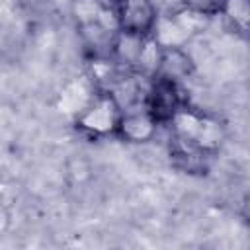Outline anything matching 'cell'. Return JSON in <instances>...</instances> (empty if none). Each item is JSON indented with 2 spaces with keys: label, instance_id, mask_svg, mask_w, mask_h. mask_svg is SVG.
<instances>
[{
  "label": "cell",
  "instance_id": "13",
  "mask_svg": "<svg viewBox=\"0 0 250 250\" xmlns=\"http://www.w3.org/2000/svg\"><path fill=\"white\" fill-rule=\"evenodd\" d=\"M246 211H248V215H250V199H248V203H246Z\"/></svg>",
  "mask_w": 250,
  "mask_h": 250
},
{
  "label": "cell",
  "instance_id": "10",
  "mask_svg": "<svg viewBox=\"0 0 250 250\" xmlns=\"http://www.w3.org/2000/svg\"><path fill=\"white\" fill-rule=\"evenodd\" d=\"M223 14L234 27L250 31V0H225Z\"/></svg>",
  "mask_w": 250,
  "mask_h": 250
},
{
  "label": "cell",
  "instance_id": "11",
  "mask_svg": "<svg viewBox=\"0 0 250 250\" xmlns=\"http://www.w3.org/2000/svg\"><path fill=\"white\" fill-rule=\"evenodd\" d=\"M105 31L117 35L121 31V16H119V10L117 6H107V4H102L100 8V14H98V20H96Z\"/></svg>",
  "mask_w": 250,
  "mask_h": 250
},
{
  "label": "cell",
  "instance_id": "12",
  "mask_svg": "<svg viewBox=\"0 0 250 250\" xmlns=\"http://www.w3.org/2000/svg\"><path fill=\"white\" fill-rule=\"evenodd\" d=\"M115 78V66L107 61H94L92 62V80L94 82H105Z\"/></svg>",
  "mask_w": 250,
  "mask_h": 250
},
{
  "label": "cell",
  "instance_id": "4",
  "mask_svg": "<svg viewBox=\"0 0 250 250\" xmlns=\"http://www.w3.org/2000/svg\"><path fill=\"white\" fill-rule=\"evenodd\" d=\"M156 117L146 109V111H127L121 115L117 133L131 143H145L150 141L156 135Z\"/></svg>",
  "mask_w": 250,
  "mask_h": 250
},
{
  "label": "cell",
  "instance_id": "8",
  "mask_svg": "<svg viewBox=\"0 0 250 250\" xmlns=\"http://www.w3.org/2000/svg\"><path fill=\"white\" fill-rule=\"evenodd\" d=\"M225 139V129L223 125L213 119V117H205L201 119V125H199V131L193 139V145L201 150H215Z\"/></svg>",
  "mask_w": 250,
  "mask_h": 250
},
{
  "label": "cell",
  "instance_id": "1",
  "mask_svg": "<svg viewBox=\"0 0 250 250\" xmlns=\"http://www.w3.org/2000/svg\"><path fill=\"white\" fill-rule=\"evenodd\" d=\"M121 105L117 104V100L113 98V94H105V96H98L94 98L88 107L78 115L76 125L88 133L94 135H105L111 131H117L119 121H121Z\"/></svg>",
  "mask_w": 250,
  "mask_h": 250
},
{
  "label": "cell",
  "instance_id": "6",
  "mask_svg": "<svg viewBox=\"0 0 250 250\" xmlns=\"http://www.w3.org/2000/svg\"><path fill=\"white\" fill-rule=\"evenodd\" d=\"M189 72H191V61H189V57L186 55V51L182 47L164 49L158 78H166V80L176 82L178 78H186Z\"/></svg>",
  "mask_w": 250,
  "mask_h": 250
},
{
  "label": "cell",
  "instance_id": "9",
  "mask_svg": "<svg viewBox=\"0 0 250 250\" xmlns=\"http://www.w3.org/2000/svg\"><path fill=\"white\" fill-rule=\"evenodd\" d=\"M201 119H203V115H199V113H195V111H191V109H184V107H180V109L170 117L176 135H178L182 141H189V143H193V139H195V135H197V131H199Z\"/></svg>",
  "mask_w": 250,
  "mask_h": 250
},
{
  "label": "cell",
  "instance_id": "7",
  "mask_svg": "<svg viewBox=\"0 0 250 250\" xmlns=\"http://www.w3.org/2000/svg\"><path fill=\"white\" fill-rule=\"evenodd\" d=\"M162 57H164V47L152 35H146L135 68L143 76H158V70H160V64H162Z\"/></svg>",
  "mask_w": 250,
  "mask_h": 250
},
{
  "label": "cell",
  "instance_id": "5",
  "mask_svg": "<svg viewBox=\"0 0 250 250\" xmlns=\"http://www.w3.org/2000/svg\"><path fill=\"white\" fill-rule=\"evenodd\" d=\"M145 39H146V35H143V33L121 29L113 37V45H111V53H113L115 61L125 64V66H133L135 68L137 61H139V55L143 51Z\"/></svg>",
  "mask_w": 250,
  "mask_h": 250
},
{
  "label": "cell",
  "instance_id": "3",
  "mask_svg": "<svg viewBox=\"0 0 250 250\" xmlns=\"http://www.w3.org/2000/svg\"><path fill=\"white\" fill-rule=\"evenodd\" d=\"M164 49H172V47H184L193 31L182 21V18L178 16V12L170 14V16H158L152 33H150Z\"/></svg>",
  "mask_w": 250,
  "mask_h": 250
},
{
  "label": "cell",
  "instance_id": "2",
  "mask_svg": "<svg viewBox=\"0 0 250 250\" xmlns=\"http://www.w3.org/2000/svg\"><path fill=\"white\" fill-rule=\"evenodd\" d=\"M121 16V29L150 35L158 20L152 0H121L117 4Z\"/></svg>",
  "mask_w": 250,
  "mask_h": 250
}]
</instances>
